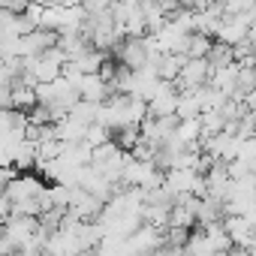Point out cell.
<instances>
[{"label":"cell","instance_id":"5","mask_svg":"<svg viewBox=\"0 0 256 256\" xmlns=\"http://www.w3.org/2000/svg\"><path fill=\"white\" fill-rule=\"evenodd\" d=\"M72 84H76V90H78V100H88V102H106V100L112 96V84H108L100 72L78 76Z\"/></svg>","mask_w":256,"mask_h":256},{"label":"cell","instance_id":"2","mask_svg":"<svg viewBox=\"0 0 256 256\" xmlns=\"http://www.w3.org/2000/svg\"><path fill=\"white\" fill-rule=\"evenodd\" d=\"M199 145H202V151L211 157V163H229V160L238 157V145H241V139L232 136L229 130H220V133H214V136H205Z\"/></svg>","mask_w":256,"mask_h":256},{"label":"cell","instance_id":"13","mask_svg":"<svg viewBox=\"0 0 256 256\" xmlns=\"http://www.w3.org/2000/svg\"><path fill=\"white\" fill-rule=\"evenodd\" d=\"M28 4H30V0H0V6H4V10H10V12H24L28 10Z\"/></svg>","mask_w":256,"mask_h":256},{"label":"cell","instance_id":"12","mask_svg":"<svg viewBox=\"0 0 256 256\" xmlns=\"http://www.w3.org/2000/svg\"><path fill=\"white\" fill-rule=\"evenodd\" d=\"M16 175H18V169H16V166H0V193L10 187V181H12Z\"/></svg>","mask_w":256,"mask_h":256},{"label":"cell","instance_id":"9","mask_svg":"<svg viewBox=\"0 0 256 256\" xmlns=\"http://www.w3.org/2000/svg\"><path fill=\"white\" fill-rule=\"evenodd\" d=\"M232 60H235V54H232L229 46H223V42H214V46H211V52H208V64H211V70L229 66Z\"/></svg>","mask_w":256,"mask_h":256},{"label":"cell","instance_id":"6","mask_svg":"<svg viewBox=\"0 0 256 256\" xmlns=\"http://www.w3.org/2000/svg\"><path fill=\"white\" fill-rule=\"evenodd\" d=\"M172 139H175L178 145H199V142L205 139V133H202V120H199V118H187V120L178 118Z\"/></svg>","mask_w":256,"mask_h":256},{"label":"cell","instance_id":"15","mask_svg":"<svg viewBox=\"0 0 256 256\" xmlns=\"http://www.w3.org/2000/svg\"><path fill=\"white\" fill-rule=\"evenodd\" d=\"M30 4H40V6H58L60 0H30Z\"/></svg>","mask_w":256,"mask_h":256},{"label":"cell","instance_id":"10","mask_svg":"<svg viewBox=\"0 0 256 256\" xmlns=\"http://www.w3.org/2000/svg\"><path fill=\"white\" fill-rule=\"evenodd\" d=\"M108 139H112V130H106L100 120L90 124L88 133H84V145H90V148H96V145H102V142H108Z\"/></svg>","mask_w":256,"mask_h":256},{"label":"cell","instance_id":"16","mask_svg":"<svg viewBox=\"0 0 256 256\" xmlns=\"http://www.w3.org/2000/svg\"><path fill=\"white\" fill-rule=\"evenodd\" d=\"M139 256H151V253H139Z\"/></svg>","mask_w":256,"mask_h":256},{"label":"cell","instance_id":"11","mask_svg":"<svg viewBox=\"0 0 256 256\" xmlns=\"http://www.w3.org/2000/svg\"><path fill=\"white\" fill-rule=\"evenodd\" d=\"M112 4H114V0H82V6H84L88 16H94V12H108Z\"/></svg>","mask_w":256,"mask_h":256},{"label":"cell","instance_id":"14","mask_svg":"<svg viewBox=\"0 0 256 256\" xmlns=\"http://www.w3.org/2000/svg\"><path fill=\"white\" fill-rule=\"evenodd\" d=\"M241 106H244L247 112H253V114H256V88H253V90H247V94L241 96Z\"/></svg>","mask_w":256,"mask_h":256},{"label":"cell","instance_id":"4","mask_svg":"<svg viewBox=\"0 0 256 256\" xmlns=\"http://www.w3.org/2000/svg\"><path fill=\"white\" fill-rule=\"evenodd\" d=\"M178 108V84L175 82H160L157 90L148 100V118H172Z\"/></svg>","mask_w":256,"mask_h":256},{"label":"cell","instance_id":"3","mask_svg":"<svg viewBox=\"0 0 256 256\" xmlns=\"http://www.w3.org/2000/svg\"><path fill=\"white\" fill-rule=\"evenodd\" d=\"M208 78H211L208 58H184V66H181L175 84H178V90H193V88L208 84Z\"/></svg>","mask_w":256,"mask_h":256},{"label":"cell","instance_id":"7","mask_svg":"<svg viewBox=\"0 0 256 256\" xmlns=\"http://www.w3.org/2000/svg\"><path fill=\"white\" fill-rule=\"evenodd\" d=\"M211 46H214V36H205V34H190V36L184 40L181 54H184V58H208Z\"/></svg>","mask_w":256,"mask_h":256},{"label":"cell","instance_id":"1","mask_svg":"<svg viewBox=\"0 0 256 256\" xmlns=\"http://www.w3.org/2000/svg\"><path fill=\"white\" fill-rule=\"evenodd\" d=\"M151 54L154 52L148 46V36H124L114 46V60L124 70H142V66H148Z\"/></svg>","mask_w":256,"mask_h":256},{"label":"cell","instance_id":"8","mask_svg":"<svg viewBox=\"0 0 256 256\" xmlns=\"http://www.w3.org/2000/svg\"><path fill=\"white\" fill-rule=\"evenodd\" d=\"M181 66H184V54H163L157 60V76L163 82H175L178 72H181Z\"/></svg>","mask_w":256,"mask_h":256}]
</instances>
